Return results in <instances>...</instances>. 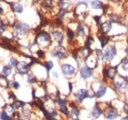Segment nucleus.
<instances>
[{
	"mask_svg": "<svg viewBox=\"0 0 128 120\" xmlns=\"http://www.w3.org/2000/svg\"><path fill=\"white\" fill-rule=\"evenodd\" d=\"M102 106H104V120H116L120 118V113H121L120 110L112 102H104Z\"/></svg>",
	"mask_w": 128,
	"mask_h": 120,
	"instance_id": "f257e3e1",
	"label": "nucleus"
},
{
	"mask_svg": "<svg viewBox=\"0 0 128 120\" xmlns=\"http://www.w3.org/2000/svg\"><path fill=\"white\" fill-rule=\"evenodd\" d=\"M112 90L115 92H124L128 90V79L126 76L118 74L117 77L112 81Z\"/></svg>",
	"mask_w": 128,
	"mask_h": 120,
	"instance_id": "f03ea898",
	"label": "nucleus"
},
{
	"mask_svg": "<svg viewBox=\"0 0 128 120\" xmlns=\"http://www.w3.org/2000/svg\"><path fill=\"white\" fill-rule=\"evenodd\" d=\"M34 44L42 46H49L52 44V36L50 34H48L46 30H42L40 32L36 34V40H34Z\"/></svg>",
	"mask_w": 128,
	"mask_h": 120,
	"instance_id": "7ed1b4c3",
	"label": "nucleus"
},
{
	"mask_svg": "<svg viewBox=\"0 0 128 120\" xmlns=\"http://www.w3.org/2000/svg\"><path fill=\"white\" fill-rule=\"evenodd\" d=\"M73 98H74V100L77 102L81 104V102H83L87 98H94L95 96H94L93 92H91L90 90H87V89H79L77 92H75L73 94Z\"/></svg>",
	"mask_w": 128,
	"mask_h": 120,
	"instance_id": "20e7f679",
	"label": "nucleus"
},
{
	"mask_svg": "<svg viewBox=\"0 0 128 120\" xmlns=\"http://www.w3.org/2000/svg\"><path fill=\"white\" fill-rule=\"evenodd\" d=\"M117 55V46L114 44H110L104 47V60L106 62H112Z\"/></svg>",
	"mask_w": 128,
	"mask_h": 120,
	"instance_id": "39448f33",
	"label": "nucleus"
},
{
	"mask_svg": "<svg viewBox=\"0 0 128 120\" xmlns=\"http://www.w3.org/2000/svg\"><path fill=\"white\" fill-rule=\"evenodd\" d=\"M118 75V67L117 66H112V65H106L104 67L102 70V76L104 80H110L113 81Z\"/></svg>",
	"mask_w": 128,
	"mask_h": 120,
	"instance_id": "423d86ee",
	"label": "nucleus"
},
{
	"mask_svg": "<svg viewBox=\"0 0 128 120\" xmlns=\"http://www.w3.org/2000/svg\"><path fill=\"white\" fill-rule=\"evenodd\" d=\"M90 116L94 120H98L100 117H104V106L102 102H96L94 104L90 111Z\"/></svg>",
	"mask_w": 128,
	"mask_h": 120,
	"instance_id": "0eeeda50",
	"label": "nucleus"
},
{
	"mask_svg": "<svg viewBox=\"0 0 128 120\" xmlns=\"http://www.w3.org/2000/svg\"><path fill=\"white\" fill-rule=\"evenodd\" d=\"M14 29L15 32L13 34L15 36H23L30 30V26L23 22H17L14 25Z\"/></svg>",
	"mask_w": 128,
	"mask_h": 120,
	"instance_id": "6e6552de",
	"label": "nucleus"
},
{
	"mask_svg": "<svg viewBox=\"0 0 128 120\" xmlns=\"http://www.w3.org/2000/svg\"><path fill=\"white\" fill-rule=\"evenodd\" d=\"M32 66V63H28L26 61H19L16 66L17 72L21 75H27L30 73V69Z\"/></svg>",
	"mask_w": 128,
	"mask_h": 120,
	"instance_id": "1a4fd4ad",
	"label": "nucleus"
},
{
	"mask_svg": "<svg viewBox=\"0 0 128 120\" xmlns=\"http://www.w3.org/2000/svg\"><path fill=\"white\" fill-rule=\"evenodd\" d=\"M51 55L57 59H66L67 58V50L66 48H64L62 45H57L56 47H54L51 51Z\"/></svg>",
	"mask_w": 128,
	"mask_h": 120,
	"instance_id": "9d476101",
	"label": "nucleus"
},
{
	"mask_svg": "<svg viewBox=\"0 0 128 120\" xmlns=\"http://www.w3.org/2000/svg\"><path fill=\"white\" fill-rule=\"evenodd\" d=\"M61 72L66 78H71L76 74V67L70 63H63L61 65Z\"/></svg>",
	"mask_w": 128,
	"mask_h": 120,
	"instance_id": "9b49d317",
	"label": "nucleus"
},
{
	"mask_svg": "<svg viewBox=\"0 0 128 120\" xmlns=\"http://www.w3.org/2000/svg\"><path fill=\"white\" fill-rule=\"evenodd\" d=\"M70 108V113H69V118L70 120H80L81 116V109L78 105L76 104V102H70V104H68Z\"/></svg>",
	"mask_w": 128,
	"mask_h": 120,
	"instance_id": "f8f14e48",
	"label": "nucleus"
},
{
	"mask_svg": "<svg viewBox=\"0 0 128 120\" xmlns=\"http://www.w3.org/2000/svg\"><path fill=\"white\" fill-rule=\"evenodd\" d=\"M79 75L83 80H89L94 76V69L92 67H89L88 65H84L79 70Z\"/></svg>",
	"mask_w": 128,
	"mask_h": 120,
	"instance_id": "ddd939ff",
	"label": "nucleus"
},
{
	"mask_svg": "<svg viewBox=\"0 0 128 120\" xmlns=\"http://www.w3.org/2000/svg\"><path fill=\"white\" fill-rule=\"evenodd\" d=\"M108 89V86L106 84H98L96 89H91V90L94 92V96H95L96 98L100 100V98H102L106 94Z\"/></svg>",
	"mask_w": 128,
	"mask_h": 120,
	"instance_id": "4468645a",
	"label": "nucleus"
},
{
	"mask_svg": "<svg viewBox=\"0 0 128 120\" xmlns=\"http://www.w3.org/2000/svg\"><path fill=\"white\" fill-rule=\"evenodd\" d=\"M50 34H51L53 40L57 44V45H62L64 42V34L62 32V30L54 29V30H51Z\"/></svg>",
	"mask_w": 128,
	"mask_h": 120,
	"instance_id": "2eb2a0df",
	"label": "nucleus"
},
{
	"mask_svg": "<svg viewBox=\"0 0 128 120\" xmlns=\"http://www.w3.org/2000/svg\"><path fill=\"white\" fill-rule=\"evenodd\" d=\"M112 30V23L110 21H106L102 23L98 26V34H108Z\"/></svg>",
	"mask_w": 128,
	"mask_h": 120,
	"instance_id": "dca6fc26",
	"label": "nucleus"
},
{
	"mask_svg": "<svg viewBox=\"0 0 128 120\" xmlns=\"http://www.w3.org/2000/svg\"><path fill=\"white\" fill-rule=\"evenodd\" d=\"M98 38L100 40V47L102 48H104L106 46L110 44V36L108 34H98Z\"/></svg>",
	"mask_w": 128,
	"mask_h": 120,
	"instance_id": "f3484780",
	"label": "nucleus"
},
{
	"mask_svg": "<svg viewBox=\"0 0 128 120\" xmlns=\"http://www.w3.org/2000/svg\"><path fill=\"white\" fill-rule=\"evenodd\" d=\"M10 6H11V9H12L13 12L18 13V14L23 13L24 8H23V5L21 3H19V2H12V3H10Z\"/></svg>",
	"mask_w": 128,
	"mask_h": 120,
	"instance_id": "a211bd4d",
	"label": "nucleus"
},
{
	"mask_svg": "<svg viewBox=\"0 0 128 120\" xmlns=\"http://www.w3.org/2000/svg\"><path fill=\"white\" fill-rule=\"evenodd\" d=\"M11 74H12V67H11V66L5 65V66L2 67L0 77H2V78H7L8 76H10Z\"/></svg>",
	"mask_w": 128,
	"mask_h": 120,
	"instance_id": "6ab92c4d",
	"label": "nucleus"
},
{
	"mask_svg": "<svg viewBox=\"0 0 128 120\" xmlns=\"http://www.w3.org/2000/svg\"><path fill=\"white\" fill-rule=\"evenodd\" d=\"M110 22H112V24H121L123 22V18L118 14L113 13L112 15H110Z\"/></svg>",
	"mask_w": 128,
	"mask_h": 120,
	"instance_id": "aec40b11",
	"label": "nucleus"
},
{
	"mask_svg": "<svg viewBox=\"0 0 128 120\" xmlns=\"http://www.w3.org/2000/svg\"><path fill=\"white\" fill-rule=\"evenodd\" d=\"M68 14V10L67 9H59L58 12H57V15H56V21L58 23H61L62 20L65 18V16Z\"/></svg>",
	"mask_w": 128,
	"mask_h": 120,
	"instance_id": "412c9836",
	"label": "nucleus"
},
{
	"mask_svg": "<svg viewBox=\"0 0 128 120\" xmlns=\"http://www.w3.org/2000/svg\"><path fill=\"white\" fill-rule=\"evenodd\" d=\"M119 67L122 69L123 72L128 73V56H125V57H123L122 59L120 60Z\"/></svg>",
	"mask_w": 128,
	"mask_h": 120,
	"instance_id": "4be33fe9",
	"label": "nucleus"
},
{
	"mask_svg": "<svg viewBox=\"0 0 128 120\" xmlns=\"http://www.w3.org/2000/svg\"><path fill=\"white\" fill-rule=\"evenodd\" d=\"M86 34V30H85V26L83 24H78L77 28H76V36H79V38H82V36H85Z\"/></svg>",
	"mask_w": 128,
	"mask_h": 120,
	"instance_id": "5701e85b",
	"label": "nucleus"
},
{
	"mask_svg": "<svg viewBox=\"0 0 128 120\" xmlns=\"http://www.w3.org/2000/svg\"><path fill=\"white\" fill-rule=\"evenodd\" d=\"M66 36L70 40V42H72L75 40V38H76V32H74V30H72V29H70V28H67L66 29Z\"/></svg>",
	"mask_w": 128,
	"mask_h": 120,
	"instance_id": "b1692460",
	"label": "nucleus"
},
{
	"mask_svg": "<svg viewBox=\"0 0 128 120\" xmlns=\"http://www.w3.org/2000/svg\"><path fill=\"white\" fill-rule=\"evenodd\" d=\"M104 7V3L100 0H93L91 2V8L94 10H98V9H102Z\"/></svg>",
	"mask_w": 128,
	"mask_h": 120,
	"instance_id": "393cba45",
	"label": "nucleus"
},
{
	"mask_svg": "<svg viewBox=\"0 0 128 120\" xmlns=\"http://www.w3.org/2000/svg\"><path fill=\"white\" fill-rule=\"evenodd\" d=\"M58 112H59V114L63 115V116H65V117H69L70 108H69V106H68V105H66V106H62V107H59V108H58Z\"/></svg>",
	"mask_w": 128,
	"mask_h": 120,
	"instance_id": "a878e982",
	"label": "nucleus"
},
{
	"mask_svg": "<svg viewBox=\"0 0 128 120\" xmlns=\"http://www.w3.org/2000/svg\"><path fill=\"white\" fill-rule=\"evenodd\" d=\"M42 67H44V68L46 69V72H50V71L53 69L54 64H53V62H52V61L48 60V61H44V62L42 63Z\"/></svg>",
	"mask_w": 128,
	"mask_h": 120,
	"instance_id": "bb28decb",
	"label": "nucleus"
},
{
	"mask_svg": "<svg viewBox=\"0 0 128 120\" xmlns=\"http://www.w3.org/2000/svg\"><path fill=\"white\" fill-rule=\"evenodd\" d=\"M95 57L96 58L98 62V61H102L104 60V51L100 48H96L95 49Z\"/></svg>",
	"mask_w": 128,
	"mask_h": 120,
	"instance_id": "cd10ccee",
	"label": "nucleus"
},
{
	"mask_svg": "<svg viewBox=\"0 0 128 120\" xmlns=\"http://www.w3.org/2000/svg\"><path fill=\"white\" fill-rule=\"evenodd\" d=\"M12 104H13V105H14V107H15V109H16V110L22 109V108L26 105V104H25L23 100H14Z\"/></svg>",
	"mask_w": 128,
	"mask_h": 120,
	"instance_id": "c85d7f7f",
	"label": "nucleus"
},
{
	"mask_svg": "<svg viewBox=\"0 0 128 120\" xmlns=\"http://www.w3.org/2000/svg\"><path fill=\"white\" fill-rule=\"evenodd\" d=\"M0 120H14L12 116H10V114L5 111V110H2L0 112Z\"/></svg>",
	"mask_w": 128,
	"mask_h": 120,
	"instance_id": "c756f323",
	"label": "nucleus"
},
{
	"mask_svg": "<svg viewBox=\"0 0 128 120\" xmlns=\"http://www.w3.org/2000/svg\"><path fill=\"white\" fill-rule=\"evenodd\" d=\"M57 5L60 9H66L70 5V0H59Z\"/></svg>",
	"mask_w": 128,
	"mask_h": 120,
	"instance_id": "7c9ffc66",
	"label": "nucleus"
},
{
	"mask_svg": "<svg viewBox=\"0 0 128 120\" xmlns=\"http://www.w3.org/2000/svg\"><path fill=\"white\" fill-rule=\"evenodd\" d=\"M27 81L30 84H36V83H38V78L34 76V74L29 73V74H27Z\"/></svg>",
	"mask_w": 128,
	"mask_h": 120,
	"instance_id": "2f4dec72",
	"label": "nucleus"
},
{
	"mask_svg": "<svg viewBox=\"0 0 128 120\" xmlns=\"http://www.w3.org/2000/svg\"><path fill=\"white\" fill-rule=\"evenodd\" d=\"M42 5L44 9H51L53 6V1L52 0H42Z\"/></svg>",
	"mask_w": 128,
	"mask_h": 120,
	"instance_id": "473e14b6",
	"label": "nucleus"
},
{
	"mask_svg": "<svg viewBox=\"0 0 128 120\" xmlns=\"http://www.w3.org/2000/svg\"><path fill=\"white\" fill-rule=\"evenodd\" d=\"M18 62H19V61H18V59H17L16 57L12 56V57H10V59H9V66H11L12 68H13V67H16Z\"/></svg>",
	"mask_w": 128,
	"mask_h": 120,
	"instance_id": "72a5a7b5",
	"label": "nucleus"
},
{
	"mask_svg": "<svg viewBox=\"0 0 128 120\" xmlns=\"http://www.w3.org/2000/svg\"><path fill=\"white\" fill-rule=\"evenodd\" d=\"M36 55H38V57L40 59H42V58H44V56H46V52H44V49H38V50H36Z\"/></svg>",
	"mask_w": 128,
	"mask_h": 120,
	"instance_id": "f704fd0d",
	"label": "nucleus"
},
{
	"mask_svg": "<svg viewBox=\"0 0 128 120\" xmlns=\"http://www.w3.org/2000/svg\"><path fill=\"white\" fill-rule=\"evenodd\" d=\"M10 85H11V87H12L14 90H19V89H20V84H19L17 81H15V80H13V81L10 83Z\"/></svg>",
	"mask_w": 128,
	"mask_h": 120,
	"instance_id": "c9c22d12",
	"label": "nucleus"
},
{
	"mask_svg": "<svg viewBox=\"0 0 128 120\" xmlns=\"http://www.w3.org/2000/svg\"><path fill=\"white\" fill-rule=\"evenodd\" d=\"M4 30H5V25H4V23L0 20V36H1V34H3Z\"/></svg>",
	"mask_w": 128,
	"mask_h": 120,
	"instance_id": "e433bc0d",
	"label": "nucleus"
},
{
	"mask_svg": "<svg viewBox=\"0 0 128 120\" xmlns=\"http://www.w3.org/2000/svg\"><path fill=\"white\" fill-rule=\"evenodd\" d=\"M51 75L53 78H55V79H58L59 78V74H58V72H56V71H53L52 73H51Z\"/></svg>",
	"mask_w": 128,
	"mask_h": 120,
	"instance_id": "4c0bfd02",
	"label": "nucleus"
},
{
	"mask_svg": "<svg viewBox=\"0 0 128 120\" xmlns=\"http://www.w3.org/2000/svg\"><path fill=\"white\" fill-rule=\"evenodd\" d=\"M68 86H69V92H73V85H72V83L69 82L68 83Z\"/></svg>",
	"mask_w": 128,
	"mask_h": 120,
	"instance_id": "58836bf2",
	"label": "nucleus"
},
{
	"mask_svg": "<svg viewBox=\"0 0 128 120\" xmlns=\"http://www.w3.org/2000/svg\"><path fill=\"white\" fill-rule=\"evenodd\" d=\"M119 120H128V114H124L123 116H120Z\"/></svg>",
	"mask_w": 128,
	"mask_h": 120,
	"instance_id": "ea45409f",
	"label": "nucleus"
},
{
	"mask_svg": "<svg viewBox=\"0 0 128 120\" xmlns=\"http://www.w3.org/2000/svg\"><path fill=\"white\" fill-rule=\"evenodd\" d=\"M4 13V10H3V8L0 6V14H3Z\"/></svg>",
	"mask_w": 128,
	"mask_h": 120,
	"instance_id": "a19ab883",
	"label": "nucleus"
},
{
	"mask_svg": "<svg viewBox=\"0 0 128 120\" xmlns=\"http://www.w3.org/2000/svg\"><path fill=\"white\" fill-rule=\"evenodd\" d=\"M127 94H128V90H127Z\"/></svg>",
	"mask_w": 128,
	"mask_h": 120,
	"instance_id": "79ce46f5",
	"label": "nucleus"
},
{
	"mask_svg": "<svg viewBox=\"0 0 128 120\" xmlns=\"http://www.w3.org/2000/svg\"><path fill=\"white\" fill-rule=\"evenodd\" d=\"M0 112H1V111H0Z\"/></svg>",
	"mask_w": 128,
	"mask_h": 120,
	"instance_id": "37998d69",
	"label": "nucleus"
}]
</instances>
